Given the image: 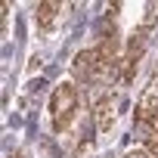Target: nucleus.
<instances>
[{
  "instance_id": "f257e3e1",
  "label": "nucleus",
  "mask_w": 158,
  "mask_h": 158,
  "mask_svg": "<svg viewBox=\"0 0 158 158\" xmlns=\"http://www.w3.org/2000/svg\"><path fill=\"white\" fill-rule=\"evenodd\" d=\"M115 53H118V40L106 37L99 47H93V50H87V53H81L74 59V74L93 81V77H99L102 71H109L115 65Z\"/></svg>"
},
{
  "instance_id": "f03ea898",
  "label": "nucleus",
  "mask_w": 158,
  "mask_h": 158,
  "mask_svg": "<svg viewBox=\"0 0 158 158\" xmlns=\"http://www.w3.org/2000/svg\"><path fill=\"white\" fill-rule=\"evenodd\" d=\"M74 115H77V90H74V84H59V87L53 90V96H50L53 130H56V133L68 130L71 121H74Z\"/></svg>"
},
{
  "instance_id": "7ed1b4c3",
  "label": "nucleus",
  "mask_w": 158,
  "mask_h": 158,
  "mask_svg": "<svg viewBox=\"0 0 158 158\" xmlns=\"http://www.w3.org/2000/svg\"><path fill=\"white\" fill-rule=\"evenodd\" d=\"M133 118H136V124H143V127H155V124H158V77L139 93Z\"/></svg>"
},
{
  "instance_id": "20e7f679",
  "label": "nucleus",
  "mask_w": 158,
  "mask_h": 158,
  "mask_svg": "<svg viewBox=\"0 0 158 158\" xmlns=\"http://www.w3.org/2000/svg\"><path fill=\"white\" fill-rule=\"evenodd\" d=\"M93 121H96V130L99 133L112 130V121H115V102H112V96H102L93 106Z\"/></svg>"
},
{
  "instance_id": "39448f33",
  "label": "nucleus",
  "mask_w": 158,
  "mask_h": 158,
  "mask_svg": "<svg viewBox=\"0 0 158 158\" xmlns=\"http://www.w3.org/2000/svg\"><path fill=\"white\" fill-rule=\"evenodd\" d=\"M59 13H62V3H56V0H44V3H37V28L50 31L56 25Z\"/></svg>"
},
{
  "instance_id": "423d86ee",
  "label": "nucleus",
  "mask_w": 158,
  "mask_h": 158,
  "mask_svg": "<svg viewBox=\"0 0 158 158\" xmlns=\"http://www.w3.org/2000/svg\"><path fill=\"white\" fill-rule=\"evenodd\" d=\"M124 158H155V155H152V149H133V152H127Z\"/></svg>"
}]
</instances>
